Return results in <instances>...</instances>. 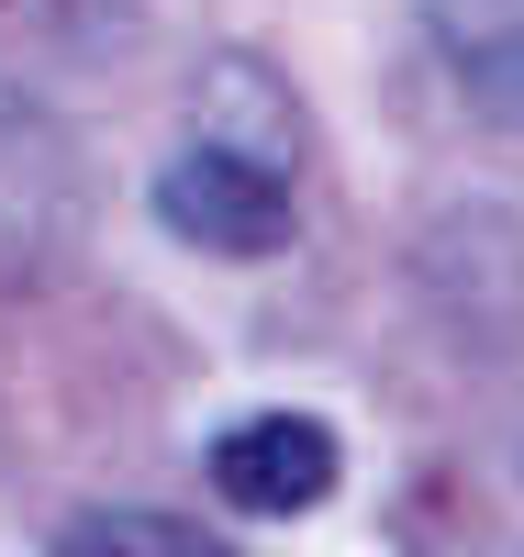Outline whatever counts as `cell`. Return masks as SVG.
I'll list each match as a JSON object with an SVG mask.
<instances>
[{
	"instance_id": "obj_2",
	"label": "cell",
	"mask_w": 524,
	"mask_h": 557,
	"mask_svg": "<svg viewBox=\"0 0 524 557\" xmlns=\"http://www.w3.org/2000/svg\"><path fill=\"white\" fill-rule=\"evenodd\" d=\"M202 469H212V491L234 502V513L291 524V513H313V502H336L346 446H336V424H324V412H246V424L212 435Z\"/></svg>"
},
{
	"instance_id": "obj_3",
	"label": "cell",
	"mask_w": 524,
	"mask_h": 557,
	"mask_svg": "<svg viewBox=\"0 0 524 557\" xmlns=\"http://www.w3.org/2000/svg\"><path fill=\"white\" fill-rule=\"evenodd\" d=\"M413 23L468 89V112L524 134V0H413Z\"/></svg>"
},
{
	"instance_id": "obj_1",
	"label": "cell",
	"mask_w": 524,
	"mask_h": 557,
	"mask_svg": "<svg viewBox=\"0 0 524 557\" xmlns=\"http://www.w3.org/2000/svg\"><path fill=\"white\" fill-rule=\"evenodd\" d=\"M157 223L202 257H279L291 246V178L223 146H179L157 168Z\"/></svg>"
},
{
	"instance_id": "obj_4",
	"label": "cell",
	"mask_w": 524,
	"mask_h": 557,
	"mask_svg": "<svg viewBox=\"0 0 524 557\" xmlns=\"http://www.w3.org/2000/svg\"><path fill=\"white\" fill-rule=\"evenodd\" d=\"M202 146H223V157H257V168H279L291 178V101H279V78L257 67V57H223L212 78H202Z\"/></svg>"
},
{
	"instance_id": "obj_5",
	"label": "cell",
	"mask_w": 524,
	"mask_h": 557,
	"mask_svg": "<svg viewBox=\"0 0 524 557\" xmlns=\"http://www.w3.org/2000/svg\"><path fill=\"white\" fill-rule=\"evenodd\" d=\"M57 557H234V546L190 513H157V502H101L57 535Z\"/></svg>"
}]
</instances>
